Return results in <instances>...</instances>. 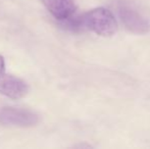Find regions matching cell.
Here are the masks:
<instances>
[{"label":"cell","mask_w":150,"mask_h":149,"mask_svg":"<svg viewBox=\"0 0 150 149\" xmlns=\"http://www.w3.org/2000/svg\"><path fill=\"white\" fill-rule=\"evenodd\" d=\"M64 28L71 31H91L99 36H112L117 31L115 16L105 7H96L81 16H73L71 18L60 22Z\"/></svg>","instance_id":"6da1fadb"},{"label":"cell","mask_w":150,"mask_h":149,"mask_svg":"<svg viewBox=\"0 0 150 149\" xmlns=\"http://www.w3.org/2000/svg\"><path fill=\"white\" fill-rule=\"evenodd\" d=\"M117 11L127 30L136 35H145L150 31V20L128 0L117 2Z\"/></svg>","instance_id":"7a4b0ae2"},{"label":"cell","mask_w":150,"mask_h":149,"mask_svg":"<svg viewBox=\"0 0 150 149\" xmlns=\"http://www.w3.org/2000/svg\"><path fill=\"white\" fill-rule=\"evenodd\" d=\"M39 123V115L30 109L4 106L0 108V125L12 127H33Z\"/></svg>","instance_id":"3957f363"},{"label":"cell","mask_w":150,"mask_h":149,"mask_svg":"<svg viewBox=\"0 0 150 149\" xmlns=\"http://www.w3.org/2000/svg\"><path fill=\"white\" fill-rule=\"evenodd\" d=\"M29 91L28 84L20 78L5 73L4 57L0 54V93L10 99L18 100L25 97Z\"/></svg>","instance_id":"277c9868"},{"label":"cell","mask_w":150,"mask_h":149,"mask_svg":"<svg viewBox=\"0 0 150 149\" xmlns=\"http://www.w3.org/2000/svg\"><path fill=\"white\" fill-rule=\"evenodd\" d=\"M41 2L52 16L59 22L71 18L77 10L76 0H41Z\"/></svg>","instance_id":"5b68a950"}]
</instances>
